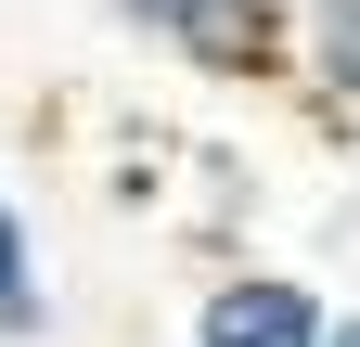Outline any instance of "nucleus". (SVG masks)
Instances as JSON below:
<instances>
[{
  "label": "nucleus",
  "instance_id": "1",
  "mask_svg": "<svg viewBox=\"0 0 360 347\" xmlns=\"http://www.w3.org/2000/svg\"><path fill=\"white\" fill-rule=\"evenodd\" d=\"M103 26L180 77H283V0H103Z\"/></svg>",
  "mask_w": 360,
  "mask_h": 347
},
{
  "label": "nucleus",
  "instance_id": "2",
  "mask_svg": "<svg viewBox=\"0 0 360 347\" xmlns=\"http://www.w3.org/2000/svg\"><path fill=\"white\" fill-rule=\"evenodd\" d=\"M322 283H296V270H219L193 296V347H322Z\"/></svg>",
  "mask_w": 360,
  "mask_h": 347
},
{
  "label": "nucleus",
  "instance_id": "3",
  "mask_svg": "<svg viewBox=\"0 0 360 347\" xmlns=\"http://www.w3.org/2000/svg\"><path fill=\"white\" fill-rule=\"evenodd\" d=\"M283 77H309L335 116H360V0H283Z\"/></svg>",
  "mask_w": 360,
  "mask_h": 347
},
{
  "label": "nucleus",
  "instance_id": "4",
  "mask_svg": "<svg viewBox=\"0 0 360 347\" xmlns=\"http://www.w3.org/2000/svg\"><path fill=\"white\" fill-rule=\"evenodd\" d=\"M52 334V270H39V219L0 193V347H39Z\"/></svg>",
  "mask_w": 360,
  "mask_h": 347
},
{
  "label": "nucleus",
  "instance_id": "5",
  "mask_svg": "<svg viewBox=\"0 0 360 347\" xmlns=\"http://www.w3.org/2000/svg\"><path fill=\"white\" fill-rule=\"evenodd\" d=\"M322 347H360V309H347V322H322Z\"/></svg>",
  "mask_w": 360,
  "mask_h": 347
},
{
  "label": "nucleus",
  "instance_id": "6",
  "mask_svg": "<svg viewBox=\"0 0 360 347\" xmlns=\"http://www.w3.org/2000/svg\"><path fill=\"white\" fill-rule=\"evenodd\" d=\"M0 155H13V142H0Z\"/></svg>",
  "mask_w": 360,
  "mask_h": 347
}]
</instances>
